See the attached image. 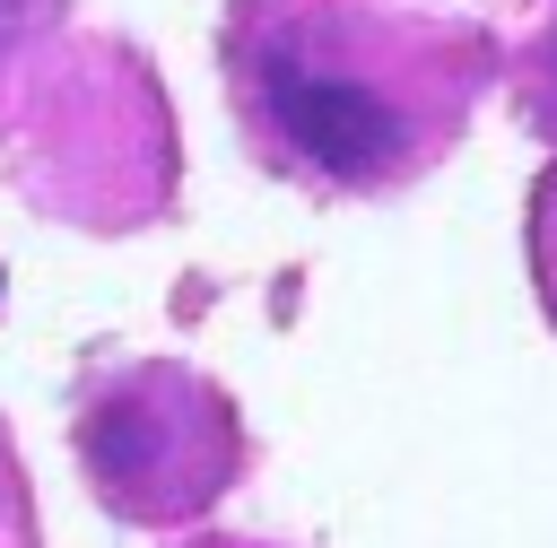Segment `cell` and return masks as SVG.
<instances>
[{"instance_id":"3","label":"cell","mask_w":557,"mask_h":548,"mask_svg":"<svg viewBox=\"0 0 557 548\" xmlns=\"http://www.w3.org/2000/svg\"><path fill=\"white\" fill-rule=\"evenodd\" d=\"M61 9L70 0H0V130L26 104V87H35V61L61 35Z\"/></svg>"},{"instance_id":"4","label":"cell","mask_w":557,"mask_h":548,"mask_svg":"<svg viewBox=\"0 0 557 548\" xmlns=\"http://www.w3.org/2000/svg\"><path fill=\"white\" fill-rule=\"evenodd\" d=\"M531 278H540V304L557 322V157H548V174L531 191Z\"/></svg>"},{"instance_id":"1","label":"cell","mask_w":557,"mask_h":548,"mask_svg":"<svg viewBox=\"0 0 557 548\" xmlns=\"http://www.w3.org/2000/svg\"><path fill=\"white\" fill-rule=\"evenodd\" d=\"M226 104L244 148L322 200L426 183L487 96V35L409 0H235Z\"/></svg>"},{"instance_id":"5","label":"cell","mask_w":557,"mask_h":548,"mask_svg":"<svg viewBox=\"0 0 557 548\" xmlns=\"http://www.w3.org/2000/svg\"><path fill=\"white\" fill-rule=\"evenodd\" d=\"M183 548H261V539H183Z\"/></svg>"},{"instance_id":"2","label":"cell","mask_w":557,"mask_h":548,"mask_svg":"<svg viewBox=\"0 0 557 548\" xmlns=\"http://www.w3.org/2000/svg\"><path fill=\"white\" fill-rule=\"evenodd\" d=\"M70 452H78L87 496L113 522L174 531V522H200L244 478V418L209 374L148 357V365H113L78 391Z\"/></svg>"}]
</instances>
